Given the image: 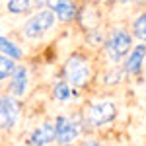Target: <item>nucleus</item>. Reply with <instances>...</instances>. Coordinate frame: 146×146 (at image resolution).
Wrapping results in <instances>:
<instances>
[{
	"label": "nucleus",
	"mask_w": 146,
	"mask_h": 146,
	"mask_svg": "<svg viewBox=\"0 0 146 146\" xmlns=\"http://www.w3.org/2000/svg\"><path fill=\"white\" fill-rule=\"evenodd\" d=\"M64 78L66 82L76 88V90H82V88H88V84L92 82V74H94V66L88 60V56L80 55V53H74L66 58L64 62Z\"/></svg>",
	"instance_id": "nucleus-1"
},
{
	"label": "nucleus",
	"mask_w": 146,
	"mask_h": 146,
	"mask_svg": "<svg viewBox=\"0 0 146 146\" xmlns=\"http://www.w3.org/2000/svg\"><path fill=\"white\" fill-rule=\"evenodd\" d=\"M105 55L109 56L111 62H121L125 56L129 55V51L133 49V35L127 29L115 27L109 31V35L105 37Z\"/></svg>",
	"instance_id": "nucleus-2"
},
{
	"label": "nucleus",
	"mask_w": 146,
	"mask_h": 146,
	"mask_svg": "<svg viewBox=\"0 0 146 146\" xmlns=\"http://www.w3.org/2000/svg\"><path fill=\"white\" fill-rule=\"evenodd\" d=\"M84 119L90 127H103L117 119V105L111 100H98L92 101L86 107Z\"/></svg>",
	"instance_id": "nucleus-3"
},
{
	"label": "nucleus",
	"mask_w": 146,
	"mask_h": 146,
	"mask_svg": "<svg viewBox=\"0 0 146 146\" xmlns=\"http://www.w3.org/2000/svg\"><path fill=\"white\" fill-rule=\"evenodd\" d=\"M55 22H56V16L49 10V8H47V10L39 8V12H35L33 16L25 22V25H23V35H25L27 39L43 37V35L55 25Z\"/></svg>",
	"instance_id": "nucleus-4"
},
{
	"label": "nucleus",
	"mask_w": 146,
	"mask_h": 146,
	"mask_svg": "<svg viewBox=\"0 0 146 146\" xmlns=\"http://www.w3.org/2000/svg\"><path fill=\"white\" fill-rule=\"evenodd\" d=\"M55 140L58 144H68V142H74L80 135V129L78 125L74 123L72 119H68L64 115H58L55 119Z\"/></svg>",
	"instance_id": "nucleus-5"
},
{
	"label": "nucleus",
	"mask_w": 146,
	"mask_h": 146,
	"mask_svg": "<svg viewBox=\"0 0 146 146\" xmlns=\"http://www.w3.org/2000/svg\"><path fill=\"white\" fill-rule=\"evenodd\" d=\"M47 8L62 23L74 22L76 16H78V6H76L74 0H47Z\"/></svg>",
	"instance_id": "nucleus-6"
},
{
	"label": "nucleus",
	"mask_w": 146,
	"mask_h": 146,
	"mask_svg": "<svg viewBox=\"0 0 146 146\" xmlns=\"http://www.w3.org/2000/svg\"><path fill=\"white\" fill-rule=\"evenodd\" d=\"M144 58H146V43H138L135 45L129 55L125 56V64H123V72L129 74V76H138L142 72V64H144Z\"/></svg>",
	"instance_id": "nucleus-7"
},
{
	"label": "nucleus",
	"mask_w": 146,
	"mask_h": 146,
	"mask_svg": "<svg viewBox=\"0 0 146 146\" xmlns=\"http://www.w3.org/2000/svg\"><path fill=\"white\" fill-rule=\"evenodd\" d=\"M51 142H55V127H53V123H43L27 138V146H47Z\"/></svg>",
	"instance_id": "nucleus-8"
},
{
	"label": "nucleus",
	"mask_w": 146,
	"mask_h": 146,
	"mask_svg": "<svg viewBox=\"0 0 146 146\" xmlns=\"http://www.w3.org/2000/svg\"><path fill=\"white\" fill-rule=\"evenodd\" d=\"M10 92L12 96L16 98H22L25 90H27V68L25 66H16V70L12 72L10 76Z\"/></svg>",
	"instance_id": "nucleus-9"
},
{
	"label": "nucleus",
	"mask_w": 146,
	"mask_h": 146,
	"mask_svg": "<svg viewBox=\"0 0 146 146\" xmlns=\"http://www.w3.org/2000/svg\"><path fill=\"white\" fill-rule=\"evenodd\" d=\"M80 20V23H82V27L84 29H94V27H98V23H100V14L94 10L92 6H86L84 10H82V14L80 16H76Z\"/></svg>",
	"instance_id": "nucleus-10"
},
{
	"label": "nucleus",
	"mask_w": 146,
	"mask_h": 146,
	"mask_svg": "<svg viewBox=\"0 0 146 146\" xmlns=\"http://www.w3.org/2000/svg\"><path fill=\"white\" fill-rule=\"evenodd\" d=\"M4 107H6V119H8V129H12L18 117H20V103L16 98H4Z\"/></svg>",
	"instance_id": "nucleus-11"
},
{
	"label": "nucleus",
	"mask_w": 146,
	"mask_h": 146,
	"mask_svg": "<svg viewBox=\"0 0 146 146\" xmlns=\"http://www.w3.org/2000/svg\"><path fill=\"white\" fill-rule=\"evenodd\" d=\"M0 53L6 56H10V58H14V60H20L23 56L22 49L16 45V43H12L10 39H6L4 35H0Z\"/></svg>",
	"instance_id": "nucleus-12"
},
{
	"label": "nucleus",
	"mask_w": 146,
	"mask_h": 146,
	"mask_svg": "<svg viewBox=\"0 0 146 146\" xmlns=\"http://www.w3.org/2000/svg\"><path fill=\"white\" fill-rule=\"evenodd\" d=\"M53 98L56 101H70L72 98V90H70V84L66 80H58L53 88Z\"/></svg>",
	"instance_id": "nucleus-13"
},
{
	"label": "nucleus",
	"mask_w": 146,
	"mask_h": 146,
	"mask_svg": "<svg viewBox=\"0 0 146 146\" xmlns=\"http://www.w3.org/2000/svg\"><path fill=\"white\" fill-rule=\"evenodd\" d=\"M133 35L138 41L146 43V12H142L140 16H136L133 20Z\"/></svg>",
	"instance_id": "nucleus-14"
},
{
	"label": "nucleus",
	"mask_w": 146,
	"mask_h": 146,
	"mask_svg": "<svg viewBox=\"0 0 146 146\" xmlns=\"http://www.w3.org/2000/svg\"><path fill=\"white\" fill-rule=\"evenodd\" d=\"M31 0H8V4H6V8L8 12L12 14H27V12L31 10Z\"/></svg>",
	"instance_id": "nucleus-15"
},
{
	"label": "nucleus",
	"mask_w": 146,
	"mask_h": 146,
	"mask_svg": "<svg viewBox=\"0 0 146 146\" xmlns=\"http://www.w3.org/2000/svg\"><path fill=\"white\" fill-rule=\"evenodd\" d=\"M14 70H16V62H14V58H10V56H6V55L0 56V80L10 78Z\"/></svg>",
	"instance_id": "nucleus-16"
},
{
	"label": "nucleus",
	"mask_w": 146,
	"mask_h": 146,
	"mask_svg": "<svg viewBox=\"0 0 146 146\" xmlns=\"http://www.w3.org/2000/svg\"><path fill=\"white\" fill-rule=\"evenodd\" d=\"M0 129H8V119H6V107H4V98L0 96Z\"/></svg>",
	"instance_id": "nucleus-17"
},
{
	"label": "nucleus",
	"mask_w": 146,
	"mask_h": 146,
	"mask_svg": "<svg viewBox=\"0 0 146 146\" xmlns=\"http://www.w3.org/2000/svg\"><path fill=\"white\" fill-rule=\"evenodd\" d=\"M31 4L35 8H43V6H47V0H31Z\"/></svg>",
	"instance_id": "nucleus-18"
},
{
	"label": "nucleus",
	"mask_w": 146,
	"mask_h": 146,
	"mask_svg": "<svg viewBox=\"0 0 146 146\" xmlns=\"http://www.w3.org/2000/svg\"><path fill=\"white\" fill-rule=\"evenodd\" d=\"M84 146H103L101 142H98V140H86L84 142Z\"/></svg>",
	"instance_id": "nucleus-19"
},
{
	"label": "nucleus",
	"mask_w": 146,
	"mask_h": 146,
	"mask_svg": "<svg viewBox=\"0 0 146 146\" xmlns=\"http://www.w3.org/2000/svg\"><path fill=\"white\" fill-rule=\"evenodd\" d=\"M117 2H125L127 4V2H135V0H117Z\"/></svg>",
	"instance_id": "nucleus-20"
},
{
	"label": "nucleus",
	"mask_w": 146,
	"mask_h": 146,
	"mask_svg": "<svg viewBox=\"0 0 146 146\" xmlns=\"http://www.w3.org/2000/svg\"><path fill=\"white\" fill-rule=\"evenodd\" d=\"M60 146H74V144H72V142H68V144H60Z\"/></svg>",
	"instance_id": "nucleus-21"
}]
</instances>
